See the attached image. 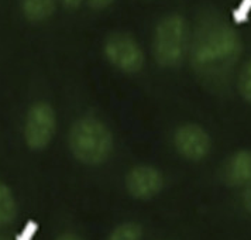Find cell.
Listing matches in <instances>:
<instances>
[{"label": "cell", "mask_w": 251, "mask_h": 240, "mask_svg": "<svg viewBox=\"0 0 251 240\" xmlns=\"http://www.w3.org/2000/svg\"><path fill=\"white\" fill-rule=\"evenodd\" d=\"M240 55L239 34L222 19L210 17L196 30L192 59L199 68L213 69L233 65Z\"/></svg>", "instance_id": "6da1fadb"}, {"label": "cell", "mask_w": 251, "mask_h": 240, "mask_svg": "<svg viewBox=\"0 0 251 240\" xmlns=\"http://www.w3.org/2000/svg\"><path fill=\"white\" fill-rule=\"evenodd\" d=\"M69 150L85 165H100L113 151L110 129L96 117H80L69 130Z\"/></svg>", "instance_id": "7a4b0ae2"}, {"label": "cell", "mask_w": 251, "mask_h": 240, "mask_svg": "<svg viewBox=\"0 0 251 240\" xmlns=\"http://www.w3.org/2000/svg\"><path fill=\"white\" fill-rule=\"evenodd\" d=\"M189 26L178 13L167 14L155 26L152 51L158 65L165 68L178 67L189 48Z\"/></svg>", "instance_id": "3957f363"}, {"label": "cell", "mask_w": 251, "mask_h": 240, "mask_svg": "<svg viewBox=\"0 0 251 240\" xmlns=\"http://www.w3.org/2000/svg\"><path fill=\"white\" fill-rule=\"evenodd\" d=\"M57 130V114L47 102H35L24 122V141L31 150L40 151L50 146Z\"/></svg>", "instance_id": "277c9868"}, {"label": "cell", "mask_w": 251, "mask_h": 240, "mask_svg": "<svg viewBox=\"0 0 251 240\" xmlns=\"http://www.w3.org/2000/svg\"><path fill=\"white\" fill-rule=\"evenodd\" d=\"M103 54L114 68L126 74L138 72L144 67L146 61L144 53L136 38L123 31L107 35L103 44Z\"/></svg>", "instance_id": "5b68a950"}, {"label": "cell", "mask_w": 251, "mask_h": 240, "mask_svg": "<svg viewBox=\"0 0 251 240\" xmlns=\"http://www.w3.org/2000/svg\"><path fill=\"white\" fill-rule=\"evenodd\" d=\"M174 146L183 159L189 161H201L209 156L212 149V138L203 127L188 123L175 130Z\"/></svg>", "instance_id": "8992f818"}, {"label": "cell", "mask_w": 251, "mask_h": 240, "mask_svg": "<svg viewBox=\"0 0 251 240\" xmlns=\"http://www.w3.org/2000/svg\"><path fill=\"white\" fill-rule=\"evenodd\" d=\"M164 188V177L152 165H136L126 175V189L133 198L149 201L160 194Z\"/></svg>", "instance_id": "52a82bcc"}, {"label": "cell", "mask_w": 251, "mask_h": 240, "mask_svg": "<svg viewBox=\"0 0 251 240\" xmlns=\"http://www.w3.org/2000/svg\"><path fill=\"white\" fill-rule=\"evenodd\" d=\"M220 178L228 187H247L251 184V150L233 153L222 165Z\"/></svg>", "instance_id": "ba28073f"}, {"label": "cell", "mask_w": 251, "mask_h": 240, "mask_svg": "<svg viewBox=\"0 0 251 240\" xmlns=\"http://www.w3.org/2000/svg\"><path fill=\"white\" fill-rule=\"evenodd\" d=\"M20 7L28 22L40 23L54 14L57 0H20Z\"/></svg>", "instance_id": "9c48e42d"}, {"label": "cell", "mask_w": 251, "mask_h": 240, "mask_svg": "<svg viewBox=\"0 0 251 240\" xmlns=\"http://www.w3.org/2000/svg\"><path fill=\"white\" fill-rule=\"evenodd\" d=\"M17 202L12 189L0 181V228L12 225L17 217Z\"/></svg>", "instance_id": "30bf717a"}, {"label": "cell", "mask_w": 251, "mask_h": 240, "mask_svg": "<svg viewBox=\"0 0 251 240\" xmlns=\"http://www.w3.org/2000/svg\"><path fill=\"white\" fill-rule=\"evenodd\" d=\"M143 228L136 222H125L110 232L106 240H143Z\"/></svg>", "instance_id": "8fae6325"}, {"label": "cell", "mask_w": 251, "mask_h": 240, "mask_svg": "<svg viewBox=\"0 0 251 240\" xmlns=\"http://www.w3.org/2000/svg\"><path fill=\"white\" fill-rule=\"evenodd\" d=\"M237 88L246 102L251 103V58L243 64L237 78Z\"/></svg>", "instance_id": "7c38bea8"}, {"label": "cell", "mask_w": 251, "mask_h": 240, "mask_svg": "<svg viewBox=\"0 0 251 240\" xmlns=\"http://www.w3.org/2000/svg\"><path fill=\"white\" fill-rule=\"evenodd\" d=\"M35 232H37V225H35L33 220H30L24 229L22 230V233L17 236L16 240H33L35 236Z\"/></svg>", "instance_id": "4fadbf2b"}, {"label": "cell", "mask_w": 251, "mask_h": 240, "mask_svg": "<svg viewBox=\"0 0 251 240\" xmlns=\"http://www.w3.org/2000/svg\"><path fill=\"white\" fill-rule=\"evenodd\" d=\"M112 3H114V0H88L89 7L93 10H103V9L109 7Z\"/></svg>", "instance_id": "5bb4252c"}, {"label": "cell", "mask_w": 251, "mask_h": 240, "mask_svg": "<svg viewBox=\"0 0 251 240\" xmlns=\"http://www.w3.org/2000/svg\"><path fill=\"white\" fill-rule=\"evenodd\" d=\"M243 205L246 208L247 212L251 213V184H249L243 192Z\"/></svg>", "instance_id": "9a60e30c"}, {"label": "cell", "mask_w": 251, "mask_h": 240, "mask_svg": "<svg viewBox=\"0 0 251 240\" xmlns=\"http://www.w3.org/2000/svg\"><path fill=\"white\" fill-rule=\"evenodd\" d=\"M82 1H83V0H61L62 6L67 7V9H71V10L78 9L80 4H82Z\"/></svg>", "instance_id": "2e32d148"}, {"label": "cell", "mask_w": 251, "mask_h": 240, "mask_svg": "<svg viewBox=\"0 0 251 240\" xmlns=\"http://www.w3.org/2000/svg\"><path fill=\"white\" fill-rule=\"evenodd\" d=\"M57 240H85L83 238H80L79 235L76 233H72V232H65V233H61L57 238Z\"/></svg>", "instance_id": "e0dca14e"}, {"label": "cell", "mask_w": 251, "mask_h": 240, "mask_svg": "<svg viewBox=\"0 0 251 240\" xmlns=\"http://www.w3.org/2000/svg\"><path fill=\"white\" fill-rule=\"evenodd\" d=\"M0 240H6V239H1V238H0Z\"/></svg>", "instance_id": "ac0fdd59"}]
</instances>
